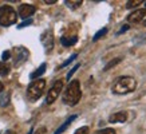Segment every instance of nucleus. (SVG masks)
<instances>
[{"instance_id": "f257e3e1", "label": "nucleus", "mask_w": 146, "mask_h": 134, "mask_svg": "<svg viewBox=\"0 0 146 134\" xmlns=\"http://www.w3.org/2000/svg\"><path fill=\"white\" fill-rule=\"evenodd\" d=\"M82 98V90H80L79 80H71L67 89L63 93V103L67 106H75Z\"/></svg>"}, {"instance_id": "f03ea898", "label": "nucleus", "mask_w": 146, "mask_h": 134, "mask_svg": "<svg viewBox=\"0 0 146 134\" xmlns=\"http://www.w3.org/2000/svg\"><path fill=\"white\" fill-rule=\"evenodd\" d=\"M135 87H137V80L133 76H119L113 83L111 91L114 94H118V95H123V94L133 93Z\"/></svg>"}, {"instance_id": "7ed1b4c3", "label": "nucleus", "mask_w": 146, "mask_h": 134, "mask_svg": "<svg viewBox=\"0 0 146 134\" xmlns=\"http://www.w3.org/2000/svg\"><path fill=\"white\" fill-rule=\"evenodd\" d=\"M46 87V80L44 79H35L34 82L30 83V86L27 87V98L31 102H35L43 95Z\"/></svg>"}, {"instance_id": "20e7f679", "label": "nucleus", "mask_w": 146, "mask_h": 134, "mask_svg": "<svg viewBox=\"0 0 146 134\" xmlns=\"http://www.w3.org/2000/svg\"><path fill=\"white\" fill-rule=\"evenodd\" d=\"M16 20H18V15H16V11L12 7H9V5L0 7V26H12V24L16 23Z\"/></svg>"}, {"instance_id": "39448f33", "label": "nucleus", "mask_w": 146, "mask_h": 134, "mask_svg": "<svg viewBox=\"0 0 146 134\" xmlns=\"http://www.w3.org/2000/svg\"><path fill=\"white\" fill-rule=\"evenodd\" d=\"M62 90H63V80L59 79V80H56L52 85V87L48 90V94H47V97H46V103H47V105H51V103L55 102Z\"/></svg>"}, {"instance_id": "423d86ee", "label": "nucleus", "mask_w": 146, "mask_h": 134, "mask_svg": "<svg viewBox=\"0 0 146 134\" xmlns=\"http://www.w3.org/2000/svg\"><path fill=\"white\" fill-rule=\"evenodd\" d=\"M13 54H15V56H13V66L15 67H19L22 63H24L28 59V50L24 48V47H15L13 50Z\"/></svg>"}, {"instance_id": "0eeeda50", "label": "nucleus", "mask_w": 146, "mask_h": 134, "mask_svg": "<svg viewBox=\"0 0 146 134\" xmlns=\"http://www.w3.org/2000/svg\"><path fill=\"white\" fill-rule=\"evenodd\" d=\"M146 18V8H141V9H135L127 16V20L130 23H139Z\"/></svg>"}, {"instance_id": "6e6552de", "label": "nucleus", "mask_w": 146, "mask_h": 134, "mask_svg": "<svg viewBox=\"0 0 146 134\" xmlns=\"http://www.w3.org/2000/svg\"><path fill=\"white\" fill-rule=\"evenodd\" d=\"M42 42L44 44V48H46V52H51V50L54 47V36H52V31L48 30L46 31L43 35H42Z\"/></svg>"}, {"instance_id": "1a4fd4ad", "label": "nucleus", "mask_w": 146, "mask_h": 134, "mask_svg": "<svg viewBox=\"0 0 146 134\" xmlns=\"http://www.w3.org/2000/svg\"><path fill=\"white\" fill-rule=\"evenodd\" d=\"M35 11H36V8L31 4H22L19 7V15L23 19H30L35 13Z\"/></svg>"}, {"instance_id": "9d476101", "label": "nucleus", "mask_w": 146, "mask_h": 134, "mask_svg": "<svg viewBox=\"0 0 146 134\" xmlns=\"http://www.w3.org/2000/svg\"><path fill=\"white\" fill-rule=\"evenodd\" d=\"M127 111H117L109 117V122L111 123H123L127 121Z\"/></svg>"}, {"instance_id": "9b49d317", "label": "nucleus", "mask_w": 146, "mask_h": 134, "mask_svg": "<svg viewBox=\"0 0 146 134\" xmlns=\"http://www.w3.org/2000/svg\"><path fill=\"white\" fill-rule=\"evenodd\" d=\"M78 42V36L76 35H72V36H62L60 38V43H62L64 47H71V46H74Z\"/></svg>"}, {"instance_id": "f8f14e48", "label": "nucleus", "mask_w": 146, "mask_h": 134, "mask_svg": "<svg viewBox=\"0 0 146 134\" xmlns=\"http://www.w3.org/2000/svg\"><path fill=\"white\" fill-rule=\"evenodd\" d=\"M76 117H78L76 114H74V115H71L70 118H68V119H67L62 126H59V127H58L56 131H55L54 134H62L63 131H64V130H67V127H68V126H70L71 123H72V121H75V119H76Z\"/></svg>"}, {"instance_id": "ddd939ff", "label": "nucleus", "mask_w": 146, "mask_h": 134, "mask_svg": "<svg viewBox=\"0 0 146 134\" xmlns=\"http://www.w3.org/2000/svg\"><path fill=\"white\" fill-rule=\"evenodd\" d=\"M46 67H47V64H46V63H42V64H40V66L36 68L35 71L32 72L31 75H30V78H31V79H39L40 76H42L46 72Z\"/></svg>"}, {"instance_id": "4468645a", "label": "nucleus", "mask_w": 146, "mask_h": 134, "mask_svg": "<svg viewBox=\"0 0 146 134\" xmlns=\"http://www.w3.org/2000/svg\"><path fill=\"white\" fill-rule=\"evenodd\" d=\"M82 0H66L64 1V4L68 7L70 9H76V8H79L80 5H82Z\"/></svg>"}, {"instance_id": "2eb2a0df", "label": "nucleus", "mask_w": 146, "mask_h": 134, "mask_svg": "<svg viewBox=\"0 0 146 134\" xmlns=\"http://www.w3.org/2000/svg\"><path fill=\"white\" fill-rule=\"evenodd\" d=\"M121 62H122V58H121V56H118V58H114L113 60H110V62L107 63L106 66H105V68H103V70H105V71H107V70H110V68L115 67L117 64H118V63H121Z\"/></svg>"}, {"instance_id": "dca6fc26", "label": "nucleus", "mask_w": 146, "mask_h": 134, "mask_svg": "<svg viewBox=\"0 0 146 134\" xmlns=\"http://www.w3.org/2000/svg\"><path fill=\"white\" fill-rule=\"evenodd\" d=\"M9 70H11V68H9L8 64H5L4 62H0V75H1V76L8 75Z\"/></svg>"}, {"instance_id": "f3484780", "label": "nucleus", "mask_w": 146, "mask_h": 134, "mask_svg": "<svg viewBox=\"0 0 146 134\" xmlns=\"http://www.w3.org/2000/svg\"><path fill=\"white\" fill-rule=\"evenodd\" d=\"M76 56H78V54H72V55H71L70 58L67 59L66 62H63L62 64H60V66H58V67H56V70H62V68H64V67H66V66H68V64H70V63L72 62V60H75V58H76Z\"/></svg>"}, {"instance_id": "a211bd4d", "label": "nucleus", "mask_w": 146, "mask_h": 134, "mask_svg": "<svg viewBox=\"0 0 146 134\" xmlns=\"http://www.w3.org/2000/svg\"><path fill=\"white\" fill-rule=\"evenodd\" d=\"M106 34H107V28H106V27H105V28H102V30H99V31H98L97 34L94 35L93 40H94V42H97V40H99V39H101V38H103V36L106 35Z\"/></svg>"}, {"instance_id": "6ab92c4d", "label": "nucleus", "mask_w": 146, "mask_h": 134, "mask_svg": "<svg viewBox=\"0 0 146 134\" xmlns=\"http://www.w3.org/2000/svg\"><path fill=\"white\" fill-rule=\"evenodd\" d=\"M9 102V93H4L0 97V106H7Z\"/></svg>"}, {"instance_id": "aec40b11", "label": "nucleus", "mask_w": 146, "mask_h": 134, "mask_svg": "<svg viewBox=\"0 0 146 134\" xmlns=\"http://www.w3.org/2000/svg\"><path fill=\"white\" fill-rule=\"evenodd\" d=\"M142 3H143L142 0H129L126 7H127V8H135V7H138V5L142 4Z\"/></svg>"}, {"instance_id": "412c9836", "label": "nucleus", "mask_w": 146, "mask_h": 134, "mask_svg": "<svg viewBox=\"0 0 146 134\" xmlns=\"http://www.w3.org/2000/svg\"><path fill=\"white\" fill-rule=\"evenodd\" d=\"M89 131H90L89 126H82V127H79V129H76L74 134H89Z\"/></svg>"}, {"instance_id": "4be33fe9", "label": "nucleus", "mask_w": 146, "mask_h": 134, "mask_svg": "<svg viewBox=\"0 0 146 134\" xmlns=\"http://www.w3.org/2000/svg\"><path fill=\"white\" fill-rule=\"evenodd\" d=\"M79 67H80V63H76L75 66H74V67H72V68H71V71L68 72V74H67V79L70 80V78H71V76H72V75H74V72H75L76 70L79 68Z\"/></svg>"}, {"instance_id": "5701e85b", "label": "nucleus", "mask_w": 146, "mask_h": 134, "mask_svg": "<svg viewBox=\"0 0 146 134\" xmlns=\"http://www.w3.org/2000/svg\"><path fill=\"white\" fill-rule=\"evenodd\" d=\"M95 134H117L114 129H102L99 131H97Z\"/></svg>"}, {"instance_id": "b1692460", "label": "nucleus", "mask_w": 146, "mask_h": 134, "mask_svg": "<svg viewBox=\"0 0 146 134\" xmlns=\"http://www.w3.org/2000/svg\"><path fill=\"white\" fill-rule=\"evenodd\" d=\"M9 58H11V51H8V50H7V51H4V52H3L1 59H3V60H8Z\"/></svg>"}, {"instance_id": "393cba45", "label": "nucleus", "mask_w": 146, "mask_h": 134, "mask_svg": "<svg viewBox=\"0 0 146 134\" xmlns=\"http://www.w3.org/2000/svg\"><path fill=\"white\" fill-rule=\"evenodd\" d=\"M31 23H32V19H27V20H24V22H23L20 26H18V27L19 28H23V27H27L28 24H31Z\"/></svg>"}, {"instance_id": "a878e982", "label": "nucleus", "mask_w": 146, "mask_h": 134, "mask_svg": "<svg viewBox=\"0 0 146 134\" xmlns=\"http://www.w3.org/2000/svg\"><path fill=\"white\" fill-rule=\"evenodd\" d=\"M127 28H129L127 26H126V27H122V28H121L119 31L117 32V35H119V34H122V32H125V31H126V30H127Z\"/></svg>"}, {"instance_id": "bb28decb", "label": "nucleus", "mask_w": 146, "mask_h": 134, "mask_svg": "<svg viewBox=\"0 0 146 134\" xmlns=\"http://www.w3.org/2000/svg\"><path fill=\"white\" fill-rule=\"evenodd\" d=\"M43 133H46V127H40V129L36 131V134H43Z\"/></svg>"}, {"instance_id": "cd10ccee", "label": "nucleus", "mask_w": 146, "mask_h": 134, "mask_svg": "<svg viewBox=\"0 0 146 134\" xmlns=\"http://www.w3.org/2000/svg\"><path fill=\"white\" fill-rule=\"evenodd\" d=\"M44 3L46 4H55V3H56V0H46Z\"/></svg>"}, {"instance_id": "c85d7f7f", "label": "nucleus", "mask_w": 146, "mask_h": 134, "mask_svg": "<svg viewBox=\"0 0 146 134\" xmlns=\"http://www.w3.org/2000/svg\"><path fill=\"white\" fill-rule=\"evenodd\" d=\"M3 90H4V86H3V83L0 82V93H3Z\"/></svg>"}, {"instance_id": "c756f323", "label": "nucleus", "mask_w": 146, "mask_h": 134, "mask_svg": "<svg viewBox=\"0 0 146 134\" xmlns=\"http://www.w3.org/2000/svg\"><path fill=\"white\" fill-rule=\"evenodd\" d=\"M4 134H13V131H11V130H7Z\"/></svg>"}, {"instance_id": "7c9ffc66", "label": "nucleus", "mask_w": 146, "mask_h": 134, "mask_svg": "<svg viewBox=\"0 0 146 134\" xmlns=\"http://www.w3.org/2000/svg\"><path fill=\"white\" fill-rule=\"evenodd\" d=\"M143 24H145V26H146V22H143Z\"/></svg>"}]
</instances>
